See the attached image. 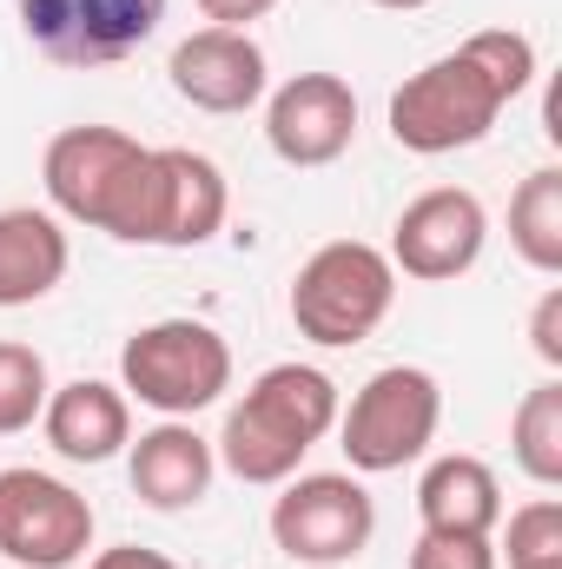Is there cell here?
Wrapping results in <instances>:
<instances>
[{
	"label": "cell",
	"mask_w": 562,
	"mask_h": 569,
	"mask_svg": "<svg viewBox=\"0 0 562 569\" xmlns=\"http://www.w3.org/2000/svg\"><path fill=\"white\" fill-rule=\"evenodd\" d=\"M47 206L53 219L93 226L127 246L192 252L225 226V172L192 146H140L120 127H67L47 159Z\"/></svg>",
	"instance_id": "cell-1"
},
{
	"label": "cell",
	"mask_w": 562,
	"mask_h": 569,
	"mask_svg": "<svg viewBox=\"0 0 562 569\" xmlns=\"http://www.w3.org/2000/svg\"><path fill=\"white\" fill-rule=\"evenodd\" d=\"M536 80V47L530 33H510V27H490V33H470L456 53L418 67L398 93H391V140L418 159H443V152H463V146L490 140L496 113Z\"/></svg>",
	"instance_id": "cell-2"
},
{
	"label": "cell",
	"mask_w": 562,
	"mask_h": 569,
	"mask_svg": "<svg viewBox=\"0 0 562 569\" xmlns=\"http://www.w3.org/2000/svg\"><path fill=\"white\" fill-rule=\"evenodd\" d=\"M331 425H338V385L318 365H272L225 411L212 457L239 483H284V477H298L304 450Z\"/></svg>",
	"instance_id": "cell-3"
},
{
	"label": "cell",
	"mask_w": 562,
	"mask_h": 569,
	"mask_svg": "<svg viewBox=\"0 0 562 569\" xmlns=\"http://www.w3.org/2000/svg\"><path fill=\"white\" fill-rule=\"evenodd\" d=\"M391 298H398V266L378 246L331 239L291 279V325H298V338L344 351V345H364L391 318Z\"/></svg>",
	"instance_id": "cell-4"
},
{
	"label": "cell",
	"mask_w": 562,
	"mask_h": 569,
	"mask_svg": "<svg viewBox=\"0 0 562 569\" xmlns=\"http://www.w3.org/2000/svg\"><path fill=\"white\" fill-rule=\"evenodd\" d=\"M120 391L159 418H199L232 391V345L205 318H159L127 338Z\"/></svg>",
	"instance_id": "cell-5"
},
{
	"label": "cell",
	"mask_w": 562,
	"mask_h": 569,
	"mask_svg": "<svg viewBox=\"0 0 562 569\" xmlns=\"http://www.w3.org/2000/svg\"><path fill=\"white\" fill-rule=\"evenodd\" d=\"M443 425V391L423 365H384L358 385L351 411H338V437L358 477H384L404 470L430 450V437Z\"/></svg>",
	"instance_id": "cell-6"
},
{
	"label": "cell",
	"mask_w": 562,
	"mask_h": 569,
	"mask_svg": "<svg viewBox=\"0 0 562 569\" xmlns=\"http://www.w3.org/2000/svg\"><path fill=\"white\" fill-rule=\"evenodd\" d=\"M371 537H378V503L358 477H344V470L284 477V497L272 503V543L291 563L338 569L364 557Z\"/></svg>",
	"instance_id": "cell-7"
},
{
	"label": "cell",
	"mask_w": 562,
	"mask_h": 569,
	"mask_svg": "<svg viewBox=\"0 0 562 569\" xmlns=\"http://www.w3.org/2000/svg\"><path fill=\"white\" fill-rule=\"evenodd\" d=\"M93 550V503L33 470V463H13L0 470V557L13 569H73Z\"/></svg>",
	"instance_id": "cell-8"
},
{
	"label": "cell",
	"mask_w": 562,
	"mask_h": 569,
	"mask_svg": "<svg viewBox=\"0 0 562 569\" xmlns=\"http://www.w3.org/2000/svg\"><path fill=\"white\" fill-rule=\"evenodd\" d=\"M27 40L53 60V67H120L133 60L165 20V0H13Z\"/></svg>",
	"instance_id": "cell-9"
},
{
	"label": "cell",
	"mask_w": 562,
	"mask_h": 569,
	"mask_svg": "<svg viewBox=\"0 0 562 569\" xmlns=\"http://www.w3.org/2000/svg\"><path fill=\"white\" fill-rule=\"evenodd\" d=\"M483 239H490V212L476 192L463 186H430L418 192L398 226H391V266L404 279H423V284H443V279H463L476 259H483Z\"/></svg>",
	"instance_id": "cell-10"
},
{
	"label": "cell",
	"mask_w": 562,
	"mask_h": 569,
	"mask_svg": "<svg viewBox=\"0 0 562 569\" xmlns=\"http://www.w3.org/2000/svg\"><path fill=\"white\" fill-rule=\"evenodd\" d=\"M265 140L284 166H331L358 140V93L338 73H298L265 100Z\"/></svg>",
	"instance_id": "cell-11"
},
{
	"label": "cell",
	"mask_w": 562,
	"mask_h": 569,
	"mask_svg": "<svg viewBox=\"0 0 562 569\" xmlns=\"http://www.w3.org/2000/svg\"><path fill=\"white\" fill-rule=\"evenodd\" d=\"M165 80L199 113H252L265 100V47L239 27H199L172 47Z\"/></svg>",
	"instance_id": "cell-12"
},
{
	"label": "cell",
	"mask_w": 562,
	"mask_h": 569,
	"mask_svg": "<svg viewBox=\"0 0 562 569\" xmlns=\"http://www.w3.org/2000/svg\"><path fill=\"white\" fill-rule=\"evenodd\" d=\"M127 470H133V497H140L145 510L172 517V510L205 503V490L219 477V457H212V437H199L185 418H165V425L140 430Z\"/></svg>",
	"instance_id": "cell-13"
},
{
	"label": "cell",
	"mask_w": 562,
	"mask_h": 569,
	"mask_svg": "<svg viewBox=\"0 0 562 569\" xmlns=\"http://www.w3.org/2000/svg\"><path fill=\"white\" fill-rule=\"evenodd\" d=\"M40 430L67 463H107V457H120L133 443V405L107 378H73V385L47 391Z\"/></svg>",
	"instance_id": "cell-14"
},
{
	"label": "cell",
	"mask_w": 562,
	"mask_h": 569,
	"mask_svg": "<svg viewBox=\"0 0 562 569\" xmlns=\"http://www.w3.org/2000/svg\"><path fill=\"white\" fill-rule=\"evenodd\" d=\"M67 266H73V246H67V226L53 212H40V206L0 212V311L40 305L67 279Z\"/></svg>",
	"instance_id": "cell-15"
},
{
	"label": "cell",
	"mask_w": 562,
	"mask_h": 569,
	"mask_svg": "<svg viewBox=\"0 0 562 569\" xmlns=\"http://www.w3.org/2000/svg\"><path fill=\"white\" fill-rule=\"evenodd\" d=\"M418 517L436 537H496L503 483L483 457H436L418 483Z\"/></svg>",
	"instance_id": "cell-16"
},
{
	"label": "cell",
	"mask_w": 562,
	"mask_h": 569,
	"mask_svg": "<svg viewBox=\"0 0 562 569\" xmlns=\"http://www.w3.org/2000/svg\"><path fill=\"white\" fill-rule=\"evenodd\" d=\"M510 246L530 272L562 279V166H536L510 199Z\"/></svg>",
	"instance_id": "cell-17"
},
{
	"label": "cell",
	"mask_w": 562,
	"mask_h": 569,
	"mask_svg": "<svg viewBox=\"0 0 562 569\" xmlns=\"http://www.w3.org/2000/svg\"><path fill=\"white\" fill-rule=\"evenodd\" d=\"M510 457H516V470L530 483H543V490L562 483V378L536 385L516 405V418H510Z\"/></svg>",
	"instance_id": "cell-18"
},
{
	"label": "cell",
	"mask_w": 562,
	"mask_h": 569,
	"mask_svg": "<svg viewBox=\"0 0 562 569\" xmlns=\"http://www.w3.org/2000/svg\"><path fill=\"white\" fill-rule=\"evenodd\" d=\"M47 358L33 345H13L0 338V437H20V430L40 425L47 411Z\"/></svg>",
	"instance_id": "cell-19"
},
{
	"label": "cell",
	"mask_w": 562,
	"mask_h": 569,
	"mask_svg": "<svg viewBox=\"0 0 562 569\" xmlns=\"http://www.w3.org/2000/svg\"><path fill=\"white\" fill-rule=\"evenodd\" d=\"M503 550H510V569H562V503L556 497H530L523 510H510Z\"/></svg>",
	"instance_id": "cell-20"
},
{
	"label": "cell",
	"mask_w": 562,
	"mask_h": 569,
	"mask_svg": "<svg viewBox=\"0 0 562 569\" xmlns=\"http://www.w3.org/2000/svg\"><path fill=\"white\" fill-rule=\"evenodd\" d=\"M411 569H496V543L490 537H436V530H423L411 543Z\"/></svg>",
	"instance_id": "cell-21"
},
{
	"label": "cell",
	"mask_w": 562,
	"mask_h": 569,
	"mask_svg": "<svg viewBox=\"0 0 562 569\" xmlns=\"http://www.w3.org/2000/svg\"><path fill=\"white\" fill-rule=\"evenodd\" d=\"M530 345H536V358L562 371V284H550L543 298H536V311H530Z\"/></svg>",
	"instance_id": "cell-22"
},
{
	"label": "cell",
	"mask_w": 562,
	"mask_h": 569,
	"mask_svg": "<svg viewBox=\"0 0 562 569\" xmlns=\"http://www.w3.org/2000/svg\"><path fill=\"white\" fill-rule=\"evenodd\" d=\"M272 7H279V0H199V13H205L212 27H239V33H245L252 20H265Z\"/></svg>",
	"instance_id": "cell-23"
},
{
	"label": "cell",
	"mask_w": 562,
	"mask_h": 569,
	"mask_svg": "<svg viewBox=\"0 0 562 569\" xmlns=\"http://www.w3.org/2000/svg\"><path fill=\"white\" fill-rule=\"evenodd\" d=\"M87 569H179V563L159 557V550H140V543H120V550H100Z\"/></svg>",
	"instance_id": "cell-24"
},
{
	"label": "cell",
	"mask_w": 562,
	"mask_h": 569,
	"mask_svg": "<svg viewBox=\"0 0 562 569\" xmlns=\"http://www.w3.org/2000/svg\"><path fill=\"white\" fill-rule=\"evenodd\" d=\"M371 7H391V13H418V7H430V0H371Z\"/></svg>",
	"instance_id": "cell-25"
}]
</instances>
